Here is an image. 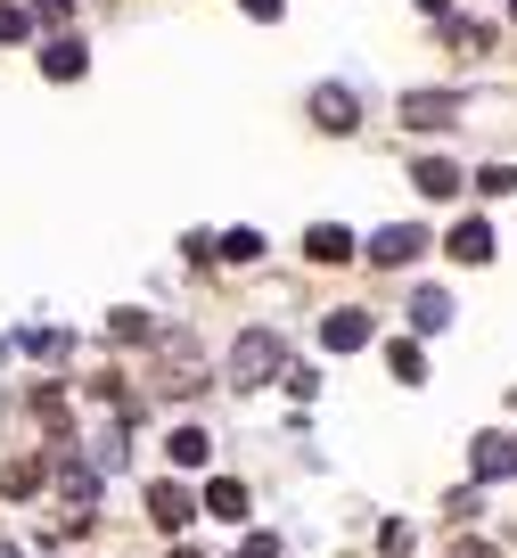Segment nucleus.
<instances>
[{"label": "nucleus", "mask_w": 517, "mask_h": 558, "mask_svg": "<svg viewBox=\"0 0 517 558\" xmlns=\"http://www.w3.org/2000/svg\"><path fill=\"white\" fill-rule=\"evenodd\" d=\"M272 369H288L279 329H247L239 345H230V386H272Z\"/></svg>", "instance_id": "1"}, {"label": "nucleus", "mask_w": 517, "mask_h": 558, "mask_svg": "<svg viewBox=\"0 0 517 558\" xmlns=\"http://www.w3.org/2000/svg\"><path fill=\"white\" fill-rule=\"evenodd\" d=\"M402 132H444V123H460L468 116V99L460 90H402Z\"/></svg>", "instance_id": "2"}, {"label": "nucleus", "mask_w": 517, "mask_h": 558, "mask_svg": "<svg viewBox=\"0 0 517 558\" xmlns=\"http://www.w3.org/2000/svg\"><path fill=\"white\" fill-rule=\"evenodd\" d=\"M148 518L165 525V534H181V525L197 518V493L181 485V476H156V485H148Z\"/></svg>", "instance_id": "3"}, {"label": "nucleus", "mask_w": 517, "mask_h": 558, "mask_svg": "<svg viewBox=\"0 0 517 558\" xmlns=\"http://www.w3.org/2000/svg\"><path fill=\"white\" fill-rule=\"evenodd\" d=\"M428 255V230L419 222H386L378 239H370V263H386V271H402V263H419Z\"/></svg>", "instance_id": "4"}, {"label": "nucleus", "mask_w": 517, "mask_h": 558, "mask_svg": "<svg viewBox=\"0 0 517 558\" xmlns=\"http://www.w3.org/2000/svg\"><path fill=\"white\" fill-rule=\"evenodd\" d=\"M468 469H477V485H517V444L509 436H477L468 444Z\"/></svg>", "instance_id": "5"}, {"label": "nucleus", "mask_w": 517, "mask_h": 558, "mask_svg": "<svg viewBox=\"0 0 517 558\" xmlns=\"http://www.w3.org/2000/svg\"><path fill=\"white\" fill-rule=\"evenodd\" d=\"M312 123H321V132H353V123H362V99L345 83H321L312 90Z\"/></svg>", "instance_id": "6"}, {"label": "nucleus", "mask_w": 517, "mask_h": 558, "mask_svg": "<svg viewBox=\"0 0 517 558\" xmlns=\"http://www.w3.org/2000/svg\"><path fill=\"white\" fill-rule=\"evenodd\" d=\"M41 74H50V83H83V74H91L83 34H58V41H41Z\"/></svg>", "instance_id": "7"}, {"label": "nucleus", "mask_w": 517, "mask_h": 558, "mask_svg": "<svg viewBox=\"0 0 517 558\" xmlns=\"http://www.w3.org/2000/svg\"><path fill=\"white\" fill-rule=\"evenodd\" d=\"M321 345H328V353H362V345H370V313H353V304H345V313H328V320H321Z\"/></svg>", "instance_id": "8"}, {"label": "nucleus", "mask_w": 517, "mask_h": 558, "mask_svg": "<svg viewBox=\"0 0 517 558\" xmlns=\"http://www.w3.org/2000/svg\"><path fill=\"white\" fill-rule=\"evenodd\" d=\"M444 255H452V263H493V222H477V214H468V222H452Z\"/></svg>", "instance_id": "9"}, {"label": "nucleus", "mask_w": 517, "mask_h": 558, "mask_svg": "<svg viewBox=\"0 0 517 558\" xmlns=\"http://www.w3.org/2000/svg\"><path fill=\"white\" fill-rule=\"evenodd\" d=\"M197 509H206V518H223V525H247V509H255V501H247V485H239V476H214Z\"/></svg>", "instance_id": "10"}, {"label": "nucleus", "mask_w": 517, "mask_h": 558, "mask_svg": "<svg viewBox=\"0 0 517 558\" xmlns=\"http://www.w3.org/2000/svg\"><path fill=\"white\" fill-rule=\"evenodd\" d=\"M353 246H362V239H353L345 222H312V230H304V255H312V263H345Z\"/></svg>", "instance_id": "11"}, {"label": "nucleus", "mask_w": 517, "mask_h": 558, "mask_svg": "<svg viewBox=\"0 0 517 558\" xmlns=\"http://www.w3.org/2000/svg\"><path fill=\"white\" fill-rule=\"evenodd\" d=\"M411 181H419V197H460V181H468V173H460L452 157H419V165H411Z\"/></svg>", "instance_id": "12"}, {"label": "nucleus", "mask_w": 517, "mask_h": 558, "mask_svg": "<svg viewBox=\"0 0 517 558\" xmlns=\"http://www.w3.org/2000/svg\"><path fill=\"white\" fill-rule=\"evenodd\" d=\"M444 320H452V296H444V288H419V296H411V329H419V337H435Z\"/></svg>", "instance_id": "13"}, {"label": "nucleus", "mask_w": 517, "mask_h": 558, "mask_svg": "<svg viewBox=\"0 0 517 558\" xmlns=\"http://www.w3.org/2000/svg\"><path fill=\"white\" fill-rule=\"evenodd\" d=\"M165 452H172V469H206L214 436H206V427H172V444H165Z\"/></svg>", "instance_id": "14"}, {"label": "nucleus", "mask_w": 517, "mask_h": 558, "mask_svg": "<svg viewBox=\"0 0 517 558\" xmlns=\"http://www.w3.org/2000/svg\"><path fill=\"white\" fill-rule=\"evenodd\" d=\"M386 369H395L402 386H419V378H428V353H419L411 337H395V345H386Z\"/></svg>", "instance_id": "15"}, {"label": "nucleus", "mask_w": 517, "mask_h": 558, "mask_svg": "<svg viewBox=\"0 0 517 558\" xmlns=\"http://www.w3.org/2000/svg\"><path fill=\"white\" fill-rule=\"evenodd\" d=\"M25 402H34V418H41V427H50V444L67 436V395H58V386H34V395H25Z\"/></svg>", "instance_id": "16"}, {"label": "nucleus", "mask_w": 517, "mask_h": 558, "mask_svg": "<svg viewBox=\"0 0 517 558\" xmlns=\"http://www.w3.org/2000/svg\"><path fill=\"white\" fill-rule=\"evenodd\" d=\"M0 493H9V501L41 493V460H9V469H0Z\"/></svg>", "instance_id": "17"}, {"label": "nucleus", "mask_w": 517, "mask_h": 558, "mask_svg": "<svg viewBox=\"0 0 517 558\" xmlns=\"http://www.w3.org/2000/svg\"><path fill=\"white\" fill-rule=\"evenodd\" d=\"M214 255H223V263H255L263 239H255V230H223V239H214Z\"/></svg>", "instance_id": "18"}, {"label": "nucleus", "mask_w": 517, "mask_h": 558, "mask_svg": "<svg viewBox=\"0 0 517 558\" xmlns=\"http://www.w3.org/2000/svg\"><path fill=\"white\" fill-rule=\"evenodd\" d=\"M17 345L41 353V362H58V353H67V329H17Z\"/></svg>", "instance_id": "19"}, {"label": "nucleus", "mask_w": 517, "mask_h": 558, "mask_svg": "<svg viewBox=\"0 0 517 558\" xmlns=\"http://www.w3.org/2000/svg\"><path fill=\"white\" fill-rule=\"evenodd\" d=\"M34 34V9H17V0H0V41H25Z\"/></svg>", "instance_id": "20"}, {"label": "nucleus", "mask_w": 517, "mask_h": 558, "mask_svg": "<svg viewBox=\"0 0 517 558\" xmlns=\"http://www.w3.org/2000/svg\"><path fill=\"white\" fill-rule=\"evenodd\" d=\"M444 34H452V50H484V41H493V25H468V17H452Z\"/></svg>", "instance_id": "21"}, {"label": "nucleus", "mask_w": 517, "mask_h": 558, "mask_svg": "<svg viewBox=\"0 0 517 558\" xmlns=\"http://www.w3.org/2000/svg\"><path fill=\"white\" fill-rule=\"evenodd\" d=\"M477 190H484V197H509V190H517V173H509V165H484Z\"/></svg>", "instance_id": "22"}, {"label": "nucleus", "mask_w": 517, "mask_h": 558, "mask_svg": "<svg viewBox=\"0 0 517 558\" xmlns=\"http://www.w3.org/2000/svg\"><path fill=\"white\" fill-rule=\"evenodd\" d=\"M378 550L386 558H411V525H378Z\"/></svg>", "instance_id": "23"}, {"label": "nucleus", "mask_w": 517, "mask_h": 558, "mask_svg": "<svg viewBox=\"0 0 517 558\" xmlns=\"http://www.w3.org/2000/svg\"><path fill=\"white\" fill-rule=\"evenodd\" d=\"M107 329H116V345H132V337H148V313H116Z\"/></svg>", "instance_id": "24"}, {"label": "nucleus", "mask_w": 517, "mask_h": 558, "mask_svg": "<svg viewBox=\"0 0 517 558\" xmlns=\"http://www.w3.org/2000/svg\"><path fill=\"white\" fill-rule=\"evenodd\" d=\"M74 17V0H41V9H34V25H67Z\"/></svg>", "instance_id": "25"}, {"label": "nucleus", "mask_w": 517, "mask_h": 558, "mask_svg": "<svg viewBox=\"0 0 517 558\" xmlns=\"http://www.w3.org/2000/svg\"><path fill=\"white\" fill-rule=\"evenodd\" d=\"M239 558H279V542H272V534H247V542H239Z\"/></svg>", "instance_id": "26"}, {"label": "nucleus", "mask_w": 517, "mask_h": 558, "mask_svg": "<svg viewBox=\"0 0 517 558\" xmlns=\"http://www.w3.org/2000/svg\"><path fill=\"white\" fill-rule=\"evenodd\" d=\"M247 17H279V9H288V0H239Z\"/></svg>", "instance_id": "27"}, {"label": "nucleus", "mask_w": 517, "mask_h": 558, "mask_svg": "<svg viewBox=\"0 0 517 558\" xmlns=\"http://www.w3.org/2000/svg\"><path fill=\"white\" fill-rule=\"evenodd\" d=\"M460 558H493V550H484V542H460Z\"/></svg>", "instance_id": "28"}, {"label": "nucleus", "mask_w": 517, "mask_h": 558, "mask_svg": "<svg viewBox=\"0 0 517 558\" xmlns=\"http://www.w3.org/2000/svg\"><path fill=\"white\" fill-rule=\"evenodd\" d=\"M419 9H428V17H444V9H452V0H419Z\"/></svg>", "instance_id": "29"}, {"label": "nucleus", "mask_w": 517, "mask_h": 558, "mask_svg": "<svg viewBox=\"0 0 517 558\" xmlns=\"http://www.w3.org/2000/svg\"><path fill=\"white\" fill-rule=\"evenodd\" d=\"M0 558H25V550H17V542H9V534H0Z\"/></svg>", "instance_id": "30"}, {"label": "nucleus", "mask_w": 517, "mask_h": 558, "mask_svg": "<svg viewBox=\"0 0 517 558\" xmlns=\"http://www.w3.org/2000/svg\"><path fill=\"white\" fill-rule=\"evenodd\" d=\"M509 17H517V0H509Z\"/></svg>", "instance_id": "31"}]
</instances>
